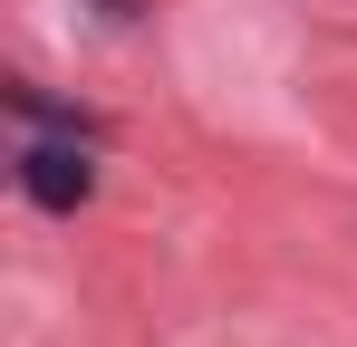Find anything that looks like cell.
Listing matches in <instances>:
<instances>
[{
  "mask_svg": "<svg viewBox=\"0 0 357 347\" xmlns=\"http://www.w3.org/2000/svg\"><path fill=\"white\" fill-rule=\"evenodd\" d=\"M20 183H29V203H49V213H77V203H87V183H97V164H87V145H29Z\"/></svg>",
  "mask_w": 357,
  "mask_h": 347,
  "instance_id": "1",
  "label": "cell"
}]
</instances>
